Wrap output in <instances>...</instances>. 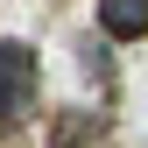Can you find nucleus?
Segmentation results:
<instances>
[{"label": "nucleus", "mask_w": 148, "mask_h": 148, "mask_svg": "<svg viewBox=\"0 0 148 148\" xmlns=\"http://www.w3.org/2000/svg\"><path fill=\"white\" fill-rule=\"evenodd\" d=\"M28 106H35V57L28 42H0V127L28 120Z\"/></svg>", "instance_id": "nucleus-1"}, {"label": "nucleus", "mask_w": 148, "mask_h": 148, "mask_svg": "<svg viewBox=\"0 0 148 148\" xmlns=\"http://www.w3.org/2000/svg\"><path fill=\"white\" fill-rule=\"evenodd\" d=\"M99 28L113 42H141L148 35V0H99Z\"/></svg>", "instance_id": "nucleus-2"}]
</instances>
